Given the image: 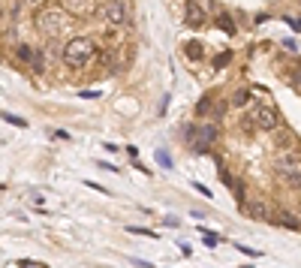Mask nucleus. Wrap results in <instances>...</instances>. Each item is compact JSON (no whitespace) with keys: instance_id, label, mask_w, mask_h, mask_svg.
<instances>
[{"instance_id":"7ed1b4c3","label":"nucleus","mask_w":301,"mask_h":268,"mask_svg":"<svg viewBox=\"0 0 301 268\" xmlns=\"http://www.w3.org/2000/svg\"><path fill=\"white\" fill-rule=\"evenodd\" d=\"M99 15H103L106 24H112V27H124V24L130 21V3H127V0H109V3L99 9Z\"/></svg>"},{"instance_id":"6e6552de","label":"nucleus","mask_w":301,"mask_h":268,"mask_svg":"<svg viewBox=\"0 0 301 268\" xmlns=\"http://www.w3.org/2000/svg\"><path fill=\"white\" fill-rule=\"evenodd\" d=\"M244 208V214H250V217H256V220H265V223H271V211H268V205L265 202H259V199H253V202H244L241 205Z\"/></svg>"},{"instance_id":"f8f14e48","label":"nucleus","mask_w":301,"mask_h":268,"mask_svg":"<svg viewBox=\"0 0 301 268\" xmlns=\"http://www.w3.org/2000/svg\"><path fill=\"white\" fill-rule=\"evenodd\" d=\"M247 100H250V91H247V87H238V91L232 94V106H235V109H244Z\"/></svg>"},{"instance_id":"aec40b11","label":"nucleus","mask_w":301,"mask_h":268,"mask_svg":"<svg viewBox=\"0 0 301 268\" xmlns=\"http://www.w3.org/2000/svg\"><path fill=\"white\" fill-rule=\"evenodd\" d=\"M127 154H130V160H136V157H139V148H136V145H130V148H127Z\"/></svg>"},{"instance_id":"39448f33","label":"nucleus","mask_w":301,"mask_h":268,"mask_svg":"<svg viewBox=\"0 0 301 268\" xmlns=\"http://www.w3.org/2000/svg\"><path fill=\"white\" fill-rule=\"evenodd\" d=\"M36 24L51 36V33H57L60 30V24H63V12H60V6H48V9H42L39 15H36Z\"/></svg>"},{"instance_id":"423d86ee","label":"nucleus","mask_w":301,"mask_h":268,"mask_svg":"<svg viewBox=\"0 0 301 268\" xmlns=\"http://www.w3.org/2000/svg\"><path fill=\"white\" fill-rule=\"evenodd\" d=\"M271 226H283V229H292V232H301V217L286 211V208H277V214L271 217Z\"/></svg>"},{"instance_id":"2eb2a0df","label":"nucleus","mask_w":301,"mask_h":268,"mask_svg":"<svg viewBox=\"0 0 301 268\" xmlns=\"http://www.w3.org/2000/svg\"><path fill=\"white\" fill-rule=\"evenodd\" d=\"M208 112H211V97L199 100V106H196V115H208Z\"/></svg>"},{"instance_id":"6ab92c4d","label":"nucleus","mask_w":301,"mask_h":268,"mask_svg":"<svg viewBox=\"0 0 301 268\" xmlns=\"http://www.w3.org/2000/svg\"><path fill=\"white\" fill-rule=\"evenodd\" d=\"M127 232H136V235H148V238H154L157 232H151V229H139V226H130Z\"/></svg>"},{"instance_id":"f03ea898","label":"nucleus","mask_w":301,"mask_h":268,"mask_svg":"<svg viewBox=\"0 0 301 268\" xmlns=\"http://www.w3.org/2000/svg\"><path fill=\"white\" fill-rule=\"evenodd\" d=\"M274 172H277V178L289 190H301V154L298 151H283L274 160Z\"/></svg>"},{"instance_id":"5701e85b","label":"nucleus","mask_w":301,"mask_h":268,"mask_svg":"<svg viewBox=\"0 0 301 268\" xmlns=\"http://www.w3.org/2000/svg\"><path fill=\"white\" fill-rule=\"evenodd\" d=\"M24 3H36V0H24Z\"/></svg>"},{"instance_id":"9b49d317","label":"nucleus","mask_w":301,"mask_h":268,"mask_svg":"<svg viewBox=\"0 0 301 268\" xmlns=\"http://www.w3.org/2000/svg\"><path fill=\"white\" fill-rule=\"evenodd\" d=\"M184 51H187V57H190V60H199V57L205 54L202 42H196V39H193V42H187V45H184Z\"/></svg>"},{"instance_id":"0eeeda50","label":"nucleus","mask_w":301,"mask_h":268,"mask_svg":"<svg viewBox=\"0 0 301 268\" xmlns=\"http://www.w3.org/2000/svg\"><path fill=\"white\" fill-rule=\"evenodd\" d=\"M184 21H187L190 27H202V24H205V6H202L199 0H187V6H184Z\"/></svg>"},{"instance_id":"20e7f679","label":"nucleus","mask_w":301,"mask_h":268,"mask_svg":"<svg viewBox=\"0 0 301 268\" xmlns=\"http://www.w3.org/2000/svg\"><path fill=\"white\" fill-rule=\"evenodd\" d=\"M250 115H253V121H256V127H259V130H265V133H277V130H280V121H277V115H274V112H271L265 103H256Z\"/></svg>"},{"instance_id":"f257e3e1","label":"nucleus","mask_w":301,"mask_h":268,"mask_svg":"<svg viewBox=\"0 0 301 268\" xmlns=\"http://www.w3.org/2000/svg\"><path fill=\"white\" fill-rule=\"evenodd\" d=\"M93 54H96V48H93V42L84 39V36H72V39L63 45V51H60L63 63H66L69 69H84V66L93 60Z\"/></svg>"},{"instance_id":"a211bd4d","label":"nucleus","mask_w":301,"mask_h":268,"mask_svg":"<svg viewBox=\"0 0 301 268\" xmlns=\"http://www.w3.org/2000/svg\"><path fill=\"white\" fill-rule=\"evenodd\" d=\"M202 238H205V244H208V247H214V244L220 241V238H217L214 232H205V229H202Z\"/></svg>"},{"instance_id":"9d476101","label":"nucleus","mask_w":301,"mask_h":268,"mask_svg":"<svg viewBox=\"0 0 301 268\" xmlns=\"http://www.w3.org/2000/svg\"><path fill=\"white\" fill-rule=\"evenodd\" d=\"M217 27H220L223 33H229V36L235 33V21H232V18H229L226 12H220V15H217Z\"/></svg>"},{"instance_id":"f3484780","label":"nucleus","mask_w":301,"mask_h":268,"mask_svg":"<svg viewBox=\"0 0 301 268\" xmlns=\"http://www.w3.org/2000/svg\"><path fill=\"white\" fill-rule=\"evenodd\" d=\"M3 121L12 124V127H27V121H24V118H15V115H3Z\"/></svg>"},{"instance_id":"412c9836","label":"nucleus","mask_w":301,"mask_h":268,"mask_svg":"<svg viewBox=\"0 0 301 268\" xmlns=\"http://www.w3.org/2000/svg\"><path fill=\"white\" fill-rule=\"evenodd\" d=\"M196 190H199V193H205V199H211V190H208L205 184H196Z\"/></svg>"},{"instance_id":"4be33fe9","label":"nucleus","mask_w":301,"mask_h":268,"mask_svg":"<svg viewBox=\"0 0 301 268\" xmlns=\"http://www.w3.org/2000/svg\"><path fill=\"white\" fill-rule=\"evenodd\" d=\"M241 253H247V256H259V250H253V247H238Z\"/></svg>"},{"instance_id":"1a4fd4ad","label":"nucleus","mask_w":301,"mask_h":268,"mask_svg":"<svg viewBox=\"0 0 301 268\" xmlns=\"http://www.w3.org/2000/svg\"><path fill=\"white\" fill-rule=\"evenodd\" d=\"M63 6L72 15H90L93 12V0H63Z\"/></svg>"},{"instance_id":"ddd939ff","label":"nucleus","mask_w":301,"mask_h":268,"mask_svg":"<svg viewBox=\"0 0 301 268\" xmlns=\"http://www.w3.org/2000/svg\"><path fill=\"white\" fill-rule=\"evenodd\" d=\"M15 57H18L21 63H30V57H33V48H30V45H24V42H18V45H15Z\"/></svg>"},{"instance_id":"dca6fc26","label":"nucleus","mask_w":301,"mask_h":268,"mask_svg":"<svg viewBox=\"0 0 301 268\" xmlns=\"http://www.w3.org/2000/svg\"><path fill=\"white\" fill-rule=\"evenodd\" d=\"M229 60H232V51H223V54H220V57L214 60V66H217V69H223V66H226Z\"/></svg>"},{"instance_id":"4468645a","label":"nucleus","mask_w":301,"mask_h":268,"mask_svg":"<svg viewBox=\"0 0 301 268\" xmlns=\"http://www.w3.org/2000/svg\"><path fill=\"white\" fill-rule=\"evenodd\" d=\"M30 66H33V72H36V75H39V72L45 69V54H42L39 48L33 51V57H30Z\"/></svg>"}]
</instances>
